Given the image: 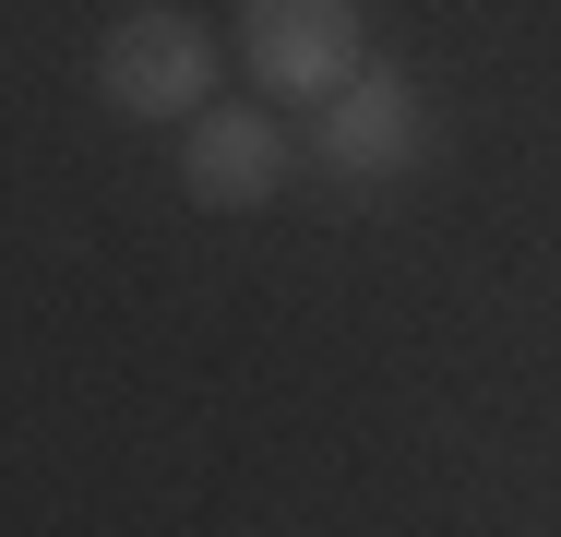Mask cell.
Segmentation results:
<instances>
[{"label": "cell", "mask_w": 561, "mask_h": 537, "mask_svg": "<svg viewBox=\"0 0 561 537\" xmlns=\"http://www.w3.org/2000/svg\"><path fill=\"white\" fill-rule=\"evenodd\" d=\"M204 72H216V48H204V24L168 12V0L119 12L108 36H96V96H108L119 119H180V107L204 96Z\"/></svg>", "instance_id": "6da1fadb"}, {"label": "cell", "mask_w": 561, "mask_h": 537, "mask_svg": "<svg viewBox=\"0 0 561 537\" xmlns=\"http://www.w3.org/2000/svg\"><path fill=\"white\" fill-rule=\"evenodd\" d=\"M239 36H251V60H263L287 96L358 84V0H251Z\"/></svg>", "instance_id": "7a4b0ae2"}, {"label": "cell", "mask_w": 561, "mask_h": 537, "mask_svg": "<svg viewBox=\"0 0 561 537\" xmlns=\"http://www.w3.org/2000/svg\"><path fill=\"white\" fill-rule=\"evenodd\" d=\"M287 156H299V144H287L263 107H216V119H192V144H180V192H192V204H216V215L275 204Z\"/></svg>", "instance_id": "3957f363"}, {"label": "cell", "mask_w": 561, "mask_h": 537, "mask_svg": "<svg viewBox=\"0 0 561 537\" xmlns=\"http://www.w3.org/2000/svg\"><path fill=\"white\" fill-rule=\"evenodd\" d=\"M407 156H419V96H407L394 72H358V84L323 96V168H346V180H394Z\"/></svg>", "instance_id": "277c9868"}]
</instances>
